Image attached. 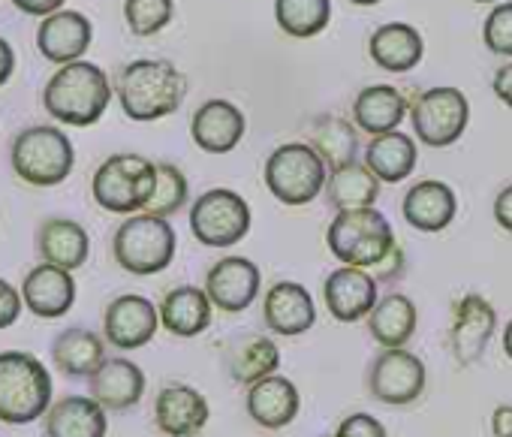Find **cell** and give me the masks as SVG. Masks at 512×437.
I'll return each mask as SVG.
<instances>
[{
  "instance_id": "obj_1",
  "label": "cell",
  "mask_w": 512,
  "mask_h": 437,
  "mask_svg": "<svg viewBox=\"0 0 512 437\" xmlns=\"http://www.w3.org/2000/svg\"><path fill=\"white\" fill-rule=\"evenodd\" d=\"M112 100V85L97 64L73 61L64 64L46 85L43 103L49 115L61 124L91 127L103 118Z\"/></svg>"
},
{
  "instance_id": "obj_2",
  "label": "cell",
  "mask_w": 512,
  "mask_h": 437,
  "mask_svg": "<svg viewBox=\"0 0 512 437\" xmlns=\"http://www.w3.org/2000/svg\"><path fill=\"white\" fill-rule=\"evenodd\" d=\"M187 79L169 61H133L118 76V100L127 118L157 121L184 103Z\"/></svg>"
},
{
  "instance_id": "obj_3",
  "label": "cell",
  "mask_w": 512,
  "mask_h": 437,
  "mask_svg": "<svg viewBox=\"0 0 512 437\" xmlns=\"http://www.w3.org/2000/svg\"><path fill=\"white\" fill-rule=\"evenodd\" d=\"M52 407L49 368L22 350L0 353V422L28 425Z\"/></svg>"
},
{
  "instance_id": "obj_4",
  "label": "cell",
  "mask_w": 512,
  "mask_h": 437,
  "mask_svg": "<svg viewBox=\"0 0 512 437\" xmlns=\"http://www.w3.org/2000/svg\"><path fill=\"white\" fill-rule=\"evenodd\" d=\"M326 242L335 260H341L344 266H356V269H377L398 248L392 224L374 205L338 211V217L329 224Z\"/></svg>"
},
{
  "instance_id": "obj_5",
  "label": "cell",
  "mask_w": 512,
  "mask_h": 437,
  "mask_svg": "<svg viewBox=\"0 0 512 437\" xmlns=\"http://www.w3.org/2000/svg\"><path fill=\"white\" fill-rule=\"evenodd\" d=\"M175 230L166 217L157 214H133L118 227L112 251L115 263L130 275H157L175 257Z\"/></svg>"
},
{
  "instance_id": "obj_6",
  "label": "cell",
  "mask_w": 512,
  "mask_h": 437,
  "mask_svg": "<svg viewBox=\"0 0 512 437\" xmlns=\"http://www.w3.org/2000/svg\"><path fill=\"white\" fill-rule=\"evenodd\" d=\"M329 181L326 160L314 145L287 142L275 148L266 160V187L284 205H308L314 202Z\"/></svg>"
},
{
  "instance_id": "obj_7",
  "label": "cell",
  "mask_w": 512,
  "mask_h": 437,
  "mask_svg": "<svg viewBox=\"0 0 512 437\" xmlns=\"http://www.w3.org/2000/svg\"><path fill=\"white\" fill-rule=\"evenodd\" d=\"M157 184V163L142 154H115L94 172V199L112 214H136L148 205Z\"/></svg>"
},
{
  "instance_id": "obj_8",
  "label": "cell",
  "mask_w": 512,
  "mask_h": 437,
  "mask_svg": "<svg viewBox=\"0 0 512 437\" xmlns=\"http://www.w3.org/2000/svg\"><path fill=\"white\" fill-rule=\"evenodd\" d=\"M76 163L73 142L58 127H28L13 142V169L34 187L61 184Z\"/></svg>"
},
{
  "instance_id": "obj_9",
  "label": "cell",
  "mask_w": 512,
  "mask_h": 437,
  "mask_svg": "<svg viewBox=\"0 0 512 437\" xmlns=\"http://www.w3.org/2000/svg\"><path fill=\"white\" fill-rule=\"evenodd\" d=\"M190 230L205 248H232L250 233V205L235 190H205L190 208Z\"/></svg>"
},
{
  "instance_id": "obj_10",
  "label": "cell",
  "mask_w": 512,
  "mask_h": 437,
  "mask_svg": "<svg viewBox=\"0 0 512 437\" xmlns=\"http://www.w3.org/2000/svg\"><path fill=\"white\" fill-rule=\"evenodd\" d=\"M410 118H413V133H416V139L422 145H428V148H449L467 130L470 103H467V97L458 88L443 85V88L425 91L413 103Z\"/></svg>"
},
{
  "instance_id": "obj_11",
  "label": "cell",
  "mask_w": 512,
  "mask_h": 437,
  "mask_svg": "<svg viewBox=\"0 0 512 437\" xmlns=\"http://www.w3.org/2000/svg\"><path fill=\"white\" fill-rule=\"evenodd\" d=\"M365 383L377 401L407 407L425 392V362L404 347H383V353L371 362Z\"/></svg>"
},
{
  "instance_id": "obj_12",
  "label": "cell",
  "mask_w": 512,
  "mask_h": 437,
  "mask_svg": "<svg viewBox=\"0 0 512 437\" xmlns=\"http://www.w3.org/2000/svg\"><path fill=\"white\" fill-rule=\"evenodd\" d=\"M494 326H497L494 305L479 293H467L455 305V317H452V329H449V344H452L455 362L476 365L494 335Z\"/></svg>"
},
{
  "instance_id": "obj_13",
  "label": "cell",
  "mask_w": 512,
  "mask_h": 437,
  "mask_svg": "<svg viewBox=\"0 0 512 437\" xmlns=\"http://www.w3.org/2000/svg\"><path fill=\"white\" fill-rule=\"evenodd\" d=\"M260 284H263V275L247 257H226L214 263L205 275V293L211 305L226 314H238L250 308L253 299L260 296Z\"/></svg>"
},
{
  "instance_id": "obj_14",
  "label": "cell",
  "mask_w": 512,
  "mask_h": 437,
  "mask_svg": "<svg viewBox=\"0 0 512 437\" xmlns=\"http://www.w3.org/2000/svg\"><path fill=\"white\" fill-rule=\"evenodd\" d=\"M323 299H326L329 314L338 323H359L380 302V296H377V278L368 269L341 266V269H335L326 278Z\"/></svg>"
},
{
  "instance_id": "obj_15",
  "label": "cell",
  "mask_w": 512,
  "mask_h": 437,
  "mask_svg": "<svg viewBox=\"0 0 512 437\" xmlns=\"http://www.w3.org/2000/svg\"><path fill=\"white\" fill-rule=\"evenodd\" d=\"M208 416V398L187 383L163 386L154 401V422L169 437H196L208 425Z\"/></svg>"
},
{
  "instance_id": "obj_16",
  "label": "cell",
  "mask_w": 512,
  "mask_h": 437,
  "mask_svg": "<svg viewBox=\"0 0 512 437\" xmlns=\"http://www.w3.org/2000/svg\"><path fill=\"white\" fill-rule=\"evenodd\" d=\"M160 326V311L136 293L118 296L109 308H106V341L115 344L118 350H139L145 347L154 332Z\"/></svg>"
},
{
  "instance_id": "obj_17",
  "label": "cell",
  "mask_w": 512,
  "mask_h": 437,
  "mask_svg": "<svg viewBox=\"0 0 512 437\" xmlns=\"http://www.w3.org/2000/svg\"><path fill=\"white\" fill-rule=\"evenodd\" d=\"M244 130H247V118L229 100H205L190 121L193 142L205 154H229L244 139Z\"/></svg>"
},
{
  "instance_id": "obj_18",
  "label": "cell",
  "mask_w": 512,
  "mask_h": 437,
  "mask_svg": "<svg viewBox=\"0 0 512 437\" xmlns=\"http://www.w3.org/2000/svg\"><path fill=\"white\" fill-rule=\"evenodd\" d=\"M299 407L302 398L296 383L281 374H269L247 386V416L269 431L287 428L299 416Z\"/></svg>"
},
{
  "instance_id": "obj_19",
  "label": "cell",
  "mask_w": 512,
  "mask_h": 437,
  "mask_svg": "<svg viewBox=\"0 0 512 437\" xmlns=\"http://www.w3.org/2000/svg\"><path fill=\"white\" fill-rule=\"evenodd\" d=\"M94 40V28L88 22V16L76 13V10H58L52 16H46V22L37 31V46L43 52L46 61L52 64H73L79 61L88 46Z\"/></svg>"
},
{
  "instance_id": "obj_20",
  "label": "cell",
  "mask_w": 512,
  "mask_h": 437,
  "mask_svg": "<svg viewBox=\"0 0 512 437\" xmlns=\"http://www.w3.org/2000/svg\"><path fill=\"white\" fill-rule=\"evenodd\" d=\"M263 317L275 335L296 338V335H305L308 329H314L317 305H314V296L308 293V287H302L296 281H281L266 293Z\"/></svg>"
},
{
  "instance_id": "obj_21",
  "label": "cell",
  "mask_w": 512,
  "mask_h": 437,
  "mask_svg": "<svg viewBox=\"0 0 512 437\" xmlns=\"http://www.w3.org/2000/svg\"><path fill=\"white\" fill-rule=\"evenodd\" d=\"M458 214V196L443 181H419L404 196V221L419 233H440Z\"/></svg>"
},
{
  "instance_id": "obj_22",
  "label": "cell",
  "mask_w": 512,
  "mask_h": 437,
  "mask_svg": "<svg viewBox=\"0 0 512 437\" xmlns=\"http://www.w3.org/2000/svg\"><path fill=\"white\" fill-rule=\"evenodd\" d=\"M22 299L43 320L64 317L73 308V302H76V281H73V275L67 269L43 263V266H37L25 278Z\"/></svg>"
},
{
  "instance_id": "obj_23",
  "label": "cell",
  "mask_w": 512,
  "mask_h": 437,
  "mask_svg": "<svg viewBox=\"0 0 512 437\" xmlns=\"http://www.w3.org/2000/svg\"><path fill=\"white\" fill-rule=\"evenodd\" d=\"M145 395V371L130 359H106L91 374V398L106 410H130Z\"/></svg>"
},
{
  "instance_id": "obj_24",
  "label": "cell",
  "mask_w": 512,
  "mask_h": 437,
  "mask_svg": "<svg viewBox=\"0 0 512 437\" xmlns=\"http://www.w3.org/2000/svg\"><path fill=\"white\" fill-rule=\"evenodd\" d=\"M37 248H40V257L46 263L73 272V269H82L88 263L91 239H88L82 224L67 221V217H52V221H46L40 227Z\"/></svg>"
},
{
  "instance_id": "obj_25",
  "label": "cell",
  "mask_w": 512,
  "mask_h": 437,
  "mask_svg": "<svg viewBox=\"0 0 512 437\" xmlns=\"http://www.w3.org/2000/svg\"><path fill=\"white\" fill-rule=\"evenodd\" d=\"M368 52H371L374 64L389 73H410L425 55V43L413 25L392 22L371 34Z\"/></svg>"
},
{
  "instance_id": "obj_26",
  "label": "cell",
  "mask_w": 512,
  "mask_h": 437,
  "mask_svg": "<svg viewBox=\"0 0 512 437\" xmlns=\"http://www.w3.org/2000/svg\"><path fill=\"white\" fill-rule=\"evenodd\" d=\"M211 299L199 287H175L160 305V323L169 335L196 338L211 326Z\"/></svg>"
},
{
  "instance_id": "obj_27",
  "label": "cell",
  "mask_w": 512,
  "mask_h": 437,
  "mask_svg": "<svg viewBox=\"0 0 512 437\" xmlns=\"http://www.w3.org/2000/svg\"><path fill=\"white\" fill-rule=\"evenodd\" d=\"M49 437H106V407L97 398L67 395L49 407Z\"/></svg>"
},
{
  "instance_id": "obj_28",
  "label": "cell",
  "mask_w": 512,
  "mask_h": 437,
  "mask_svg": "<svg viewBox=\"0 0 512 437\" xmlns=\"http://www.w3.org/2000/svg\"><path fill=\"white\" fill-rule=\"evenodd\" d=\"M419 314L404 293H386L368 314V332L380 347H404L416 332Z\"/></svg>"
},
{
  "instance_id": "obj_29",
  "label": "cell",
  "mask_w": 512,
  "mask_h": 437,
  "mask_svg": "<svg viewBox=\"0 0 512 437\" xmlns=\"http://www.w3.org/2000/svg\"><path fill=\"white\" fill-rule=\"evenodd\" d=\"M353 115H356L359 130L371 136H383V133L398 130V124L407 115V100L392 85H371L356 97Z\"/></svg>"
},
{
  "instance_id": "obj_30",
  "label": "cell",
  "mask_w": 512,
  "mask_h": 437,
  "mask_svg": "<svg viewBox=\"0 0 512 437\" xmlns=\"http://www.w3.org/2000/svg\"><path fill=\"white\" fill-rule=\"evenodd\" d=\"M416 160H419V151H416V142L407 136V133H383V136H374L371 145L365 148V163L368 169L386 181V184H398L404 181L413 169H416Z\"/></svg>"
},
{
  "instance_id": "obj_31",
  "label": "cell",
  "mask_w": 512,
  "mask_h": 437,
  "mask_svg": "<svg viewBox=\"0 0 512 437\" xmlns=\"http://www.w3.org/2000/svg\"><path fill=\"white\" fill-rule=\"evenodd\" d=\"M329 202L338 211H353V208H371L380 196V178L368 169V163H344L332 169L326 181Z\"/></svg>"
},
{
  "instance_id": "obj_32",
  "label": "cell",
  "mask_w": 512,
  "mask_h": 437,
  "mask_svg": "<svg viewBox=\"0 0 512 437\" xmlns=\"http://www.w3.org/2000/svg\"><path fill=\"white\" fill-rule=\"evenodd\" d=\"M52 356L67 377H91L106 362V347L100 335L88 329H67L55 338Z\"/></svg>"
},
{
  "instance_id": "obj_33",
  "label": "cell",
  "mask_w": 512,
  "mask_h": 437,
  "mask_svg": "<svg viewBox=\"0 0 512 437\" xmlns=\"http://www.w3.org/2000/svg\"><path fill=\"white\" fill-rule=\"evenodd\" d=\"M278 368H281V350L275 341H269L263 335H253V338L235 344V350L229 353V374L241 386L263 380V377L275 374Z\"/></svg>"
},
{
  "instance_id": "obj_34",
  "label": "cell",
  "mask_w": 512,
  "mask_h": 437,
  "mask_svg": "<svg viewBox=\"0 0 512 437\" xmlns=\"http://www.w3.org/2000/svg\"><path fill=\"white\" fill-rule=\"evenodd\" d=\"M278 28L296 40H308L326 31L332 19L329 0H275Z\"/></svg>"
},
{
  "instance_id": "obj_35",
  "label": "cell",
  "mask_w": 512,
  "mask_h": 437,
  "mask_svg": "<svg viewBox=\"0 0 512 437\" xmlns=\"http://www.w3.org/2000/svg\"><path fill=\"white\" fill-rule=\"evenodd\" d=\"M311 145L320 151V157L326 160V166L338 169V166L356 160L359 136H356V130L344 118H332L329 115V118H320L317 121L314 136H311Z\"/></svg>"
},
{
  "instance_id": "obj_36",
  "label": "cell",
  "mask_w": 512,
  "mask_h": 437,
  "mask_svg": "<svg viewBox=\"0 0 512 437\" xmlns=\"http://www.w3.org/2000/svg\"><path fill=\"white\" fill-rule=\"evenodd\" d=\"M184 202H187L184 172L172 163H157V184H154V193L142 211L157 214V217H172L175 211L184 208Z\"/></svg>"
},
{
  "instance_id": "obj_37",
  "label": "cell",
  "mask_w": 512,
  "mask_h": 437,
  "mask_svg": "<svg viewBox=\"0 0 512 437\" xmlns=\"http://www.w3.org/2000/svg\"><path fill=\"white\" fill-rule=\"evenodd\" d=\"M175 16L172 0H127L124 4V19L136 37H154L160 34Z\"/></svg>"
},
{
  "instance_id": "obj_38",
  "label": "cell",
  "mask_w": 512,
  "mask_h": 437,
  "mask_svg": "<svg viewBox=\"0 0 512 437\" xmlns=\"http://www.w3.org/2000/svg\"><path fill=\"white\" fill-rule=\"evenodd\" d=\"M482 40L491 55L512 58V4H497L482 28Z\"/></svg>"
},
{
  "instance_id": "obj_39",
  "label": "cell",
  "mask_w": 512,
  "mask_h": 437,
  "mask_svg": "<svg viewBox=\"0 0 512 437\" xmlns=\"http://www.w3.org/2000/svg\"><path fill=\"white\" fill-rule=\"evenodd\" d=\"M335 437H389L386 425L371 416V413H353L347 416L338 428H335Z\"/></svg>"
},
{
  "instance_id": "obj_40",
  "label": "cell",
  "mask_w": 512,
  "mask_h": 437,
  "mask_svg": "<svg viewBox=\"0 0 512 437\" xmlns=\"http://www.w3.org/2000/svg\"><path fill=\"white\" fill-rule=\"evenodd\" d=\"M22 317V296L19 290L0 278V329H10Z\"/></svg>"
},
{
  "instance_id": "obj_41",
  "label": "cell",
  "mask_w": 512,
  "mask_h": 437,
  "mask_svg": "<svg viewBox=\"0 0 512 437\" xmlns=\"http://www.w3.org/2000/svg\"><path fill=\"white\" fill-rule=\"evenodd\" d=\"M494 221L500 224V230L512 236V184H506L494 199Z\"/></svg>"
},
{
  "instance_id": "obj_42",
  "label": "cell",
  "mask_w": 512,
  "mask_h": 437,
  "mask_svg": "<svg viewBox=\"0 0 512 437\" xmlns=\"http://www.w3.org/2000/svg\"><path fill=\"white\" fill-rule=\"evenodd\" d=\"M13 4L28 16H52L67 4V0H13Z\"/></svg>"
},
{
  "instance_id": "obj_43",
  "label": "cell",
  "mask_w": 512,
  "mask_h": 437,
  "mask_svg": "<svg viewBox=\"0 0 512 437\" xmlns=\"http://www.w3.org/2000/svg\"><path fill=\"white\" fill-rule=\"evenodd\" d=\"M491 431H494V437H512V404H497L494 407Z\"/></svg>"
},
{
  "instance_id": "obj_44",
  "label": "cell",
  "mask_w": 512,
  "mask_h": 437,
  "mask_svg": "<svg viewBox=\"0 0 512 437\" xmlns=\"http://www.w3.org/2000/svg\"><path fill=\"white\" fill-rule=\"evenodd\" d=\"M494 94L500 103H506L512 109V64H506L494 73Z\"/></svg>"
},
{
  "instance_id": "obj_45",
  "label": "cell",
  "mask_w": 512,
  "mask_h": 437,
  "mask_svg": "<svg viewBox=\"0 0 512 437\" xmlns=\"http://www.w3.org/2000/svg\"><path fill=\"white\" fill-rule=\"evenodd\" d=\"M13 73H16V52L4 37H0V88L10 82Z\"/></svg>"
},
{
  "instance_id": "obj_46",
  "label": "cell",
  "mask_w": 512,
  "mask_h": 437,
  "mask_svg": "<svg viewBox=\"0 0 512 437\" xmlns=\"http://www.w3.org/2000/svg\"><path fill=\"white\" fill-rule=\"evenodd\" d=\"M503 353L512 359V320L506 323V332H503Z\"/></svg>"
},
{
  "instance_id": "obj_47",
  "label": "cell",
  "mask_w": 512,
  "mask_h": 437,
  "mask_svg": "<svg viewBox=\"0 0 512 437\" xmlns=\"http://www.w3.org/2000/svg\"><path fill=\"white\" fill-rule=\"evenodd\" d=\"M347 4H356V7H377L383 0H347Z\"/></svg>"
},
{
  "instance_id": "obj_48",
  "label": "cell",
  "mask_w": 512,
  "mask_h": 437,
  "mask_svg": "<svg viewBox=\"0 0 512 437\" xmlns=\"http://www.w3.org/2000/svg\"><path fill=\"white\" fill-rule=\"evenodd\" d=\"M473 4H497V0H473Z\"/></svg>"
},
{
  "instance_id": "obj_49",
  "label": "cell",
  "mask_w": 512,
  "mask_h": 437,
  "mask_svg": "<svg viewBox=\"0 0 512 437\" xmlns=\"http://www.w3.org/2000/svg\"><path fill=\"white\" fill-rule=\"evenodd\" d=\"M329 437H335V434H329Z\"/></svg>"
}]
</instances>
